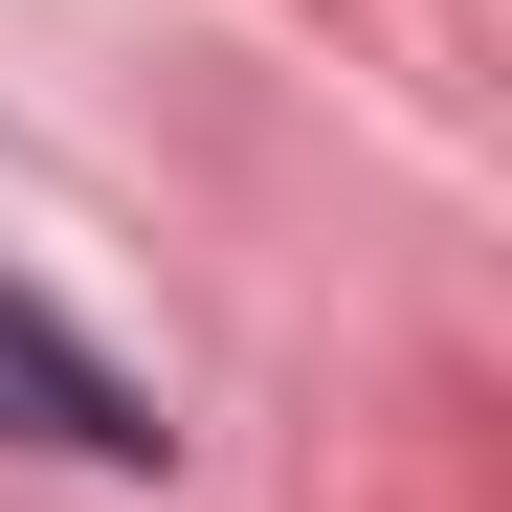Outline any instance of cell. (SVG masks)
Wrapping results in <instances>:
<instances>
[{"label":"cell","instance_id":"cell-1","mask_svg":"<svg viewBox=\"0 0 512 512\" xmlns=\"http://www.w3.org/2000/svg\"><path fill=\"white\" fill-rule=\"evenodd\" d=\"M0 446H67V468H179V423H156V379H112L45 290H0Z\"/></svg>","mask_w":512,"mask_h":512}]
</instances>
